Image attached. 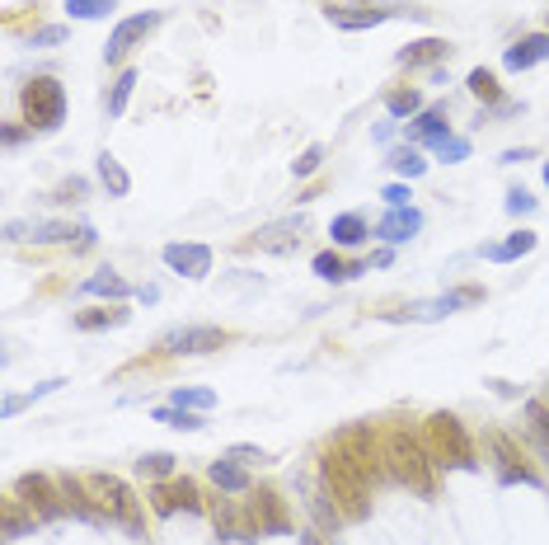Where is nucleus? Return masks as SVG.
Wrapping results in <instances>:
<instances>
[{"instance_id":"aec40b11","label":"nucleus","mask_w":549,"mask_h":545,"mask_svg":"<svg viewBox=\"0 0 549 545\" xmlns=\"http://www.w3.org/2000/svg\"><path fill=\"white\" fill-rule=\"evenodd\" d=\"M249 531H273V536H282L287 531V513H282V503H277L273 489H263L259 503H254V517H249Z\"/></svg>"},{"instance_id":"49530a36","label":"nucleus","mask_w":549,"mask_h":545,"mask_svg":"<svg viewBox=\"0 0 549 545\" xmlns=\"http://www.w3.org/2000/svg\"><path fill=\"white\" fill-rule=\"evenodd\" d=\"M19 141H24V127L10 123V127H5V146H19Z\"/></svg>"},{"instance_id":"dca6fc26","label":"nucleus","mask_w":549,"mask_h":545,"mask_svg":"<svg viewBox=\"0 0 549 545\" xmlns=\"http://www.w3.org/2000/svg\"><path fill=\"white\" fill-rule=\"evenodd\" d=\"M549 57V33H526L521 43H512L503 52V66L507 71H531V66H540Z\"/></svg>"},{"instance_id":"6ab92c4d","label":"nucleus","mask_w":549,"mask_h":545,"mask_svg":"<svg viewBox=\"0 0 549 545\" xmlns=\"http://www.w3.org/2000/svg\"><path fill=\"white\" fill-rule=\"evenodd\" d=\"M493 447H498V461H503V466H498V480L503 484H540V475L512 452V442H507L503 433H493Z\"/></svg>"},{"instance_id":"a211bd4d","label":"nucleus","mask_w":549,"mask_h":545,"mask_svg":"<svg viewBox=\"0 0 549 545\" xmlns=\"http://www.w3.org/2000/svg\"><path fill=\"white\" fill-rule=\"evenodd\" d=\"M535 240H540L535 231H512L507 240L484 245V259H488V264H517V259H526V254L535 250Z\"/></svg>"},{"instance_id":"c03bdc74","label":"nucleus","mask_w":549,"mask_h":545,"mask_svg":"<svg viewBox=\"0 0 549 545\" xmlns=\"http://www.w3.org/2000/svg\"><path fill=\"white\" fill-rule=\"evenodd\" d=\"M381 198H385V207H409V184H385L381 188Z\"/></svg>"},{"instance_id":"c756f323","label":"nucleus","mask_w":549,"mask_h":545,"mask_svg":"<svg viewBox=\"0 0 549 545\" xmlns=\"http://www.w3.org/2000/svg\"><path fill=\"white\" fill-rule=\"evenodd\" d=\"M66 386V381H61V376H52V381H43V386H33L29 395H5V405H0V414H5V419H15L19 409H29L33 400H43V395H52V390H61Z\"/></svg>"},{"instance_id":"c85d7f7f","label":"nucleus","mask_w":549,"mask_h":545,"mask_svg":"<svg viewBox=\"0 0 549 545\" xmlns=\"http://www.w3.org/2000/svg\"><path fill=\"white\" fill-rule=\"evenodd\" d=\"M315 278H324V282H348L352 273H362V268H352V264H343L334 250H324V254H315Z\"/></svg>"},{"instance_id":"f3484780","label":"nucleus","mask_w":549,"mask_h":545,"mask_svg":"<svg viewBox=\"0 0 549 545\" xmlns=\"http://www.w3.org/2000/svg\"><path fill=\"white\" fill-rule=\"evenodd\" d=\"M423 226V217L413 212V207H390L381 221H376V235H381L385 245H399V240H413Z\"/></svg>"},{"instance_id":"a18cd8bd","label":"nucleus","mask_w":549,"mask_h":545,"mask_svg":"<svg viewBox=\"0 0 549 545\" xmlns=\"http://www.w3.org/2000/svg\"><path fill=\"white\" fill-rule=\"evenodd\" d=\"M230 461H240V466H254V461H268V452L263 447H230Z\"/></svg>"},{"instance_id":"f8f14e48","label":"nucleus","mask_w":549,"mask_h":545,"mask_svg":"<svg viewBox=\"0 0 549 545\" xmlns=\"http://www.w3.org/2000/svg\"><path fill=\"white\" fill-rule=\"evenodd\" d=\"M71 231L66 221H5V240H15V245H57V240H71Z\"/></svg>"},{"instance_id":"de8ad7c7","label":"nucleus","mask_w":549,"mask_h":545,"mask_svg":"<svg viewBox=\"0 0 549 545\" xmlns=\"http://www.w3.org/2000/svg\"><path fill=\"white\" fill-rule=\"evenodd\" d=\"M531 156H535V151H507L503 165H521V160H531Z\"/></svg>"},{"instance_id":"412c9836","label":"nucleus","mask_w":549,"mask_h":545,"mask_svg":"<svg viewBox=\"0 0 549 545\" xmlns=\"http://www.w3.org/2000/svg\"><path fill=\"white\" fill-rule=\"evenodd\" d=\"M446 57H451V43H446V38H418V43L395 52L399 66H427V62H446Z\"/></svg>"},{"instance_id":"7ed1b4c3","label":"nucleus","mask_w":549,"mask_h":545,"mask_svg":"<svg viewBox=\"0 0 549 545\" xmlns=\"http://www.w3.org/2000/svg\"><path fill=\"white\" fill-rule=\"evenodd\" d=\"M427 452L437 466H451V470H474V447H470V433H465V423L456 414H446L437 409L432 419H427Z\"/></svg>"},{"instance_id":"37998d69","label":"nucleus","mask_w":549,"mask_h":545,"mask_svg":"<svg viewBox=\"0 0 549 545\" xmlns=\"http://www.w3.org/2000/svg\"><path fill=\"white\" fill-rule=\"evenodd\" d=\"M66 38H71L66 24H47V29L33 33V47H57V43H66Z\"/></svg>"},{"instance_id":"79ce46f5","label":"nucleus","mask_w":549,"mask_h":545,"mask_svg":"<svg viewBox=\"0 0 549 545\" xmlns=\"http://www.w3.org/2000/svg\"><path fill=\"white\" fill-rule=\"evenodd\" d=\"M503 207H507V212H512V217H531V212H535V198H531V193H526V188H512Z\"/></svg>"},{"instance_id":"8fccbe9b","label":"nucleus","mask_w":549,"mask_h":545,"mask_svg":"<svg viewBox=\"0 0 549 545\" xmlns=\"http://www.w3.org/2000/svg\"><path fill=\"white\" fill-rule=\"evenodd\" d=\"M545 184H549V160H545Z\"/></svg>"},{"instance_id":"c9c22d12","label":"nucleus","mask_w":549,"mask_h":545,"mask_svg":"<svg viewBox=\"0 0 549 545\" xmlns=\"http://www.w3.org/2000/svg\"><path fill=\"white\" fill-rule=\"evenodd\" d=\"M71 19H104L108 10H118V0H66Z\"/></svg>"},{"instance_id":"473e14b6","label":"nucleus","mask_w":549,"mask_h":545,"mask_svg":"<svg viewBox=\"0 0 549 545\" xmlns=\"http://www.w3.org/2000/svg\"><path fill=\"white\" fill-rule=\"evenodd\" d=\"M174 405L179 409H193V414H198V409H212L216 405V390H207V386H188V390H174Z\"/></svg>"},{"instance_id":"f704fd0d","label":"nucleus","mask_w":549,"mask_h":545,"mask_svg":"<svg viewBox=\"0 0 549 545\" xmlns=\"http://www.w3.org/2000/svg\"><path fill=\"white\" fill-rule=\"evenodd\" d=\"M108 325H127V311H80L76 315V329H85V334L108 329Z\"/></svg>"},{"instance_id":"5701e85b","label":"nucleus","mask_w":549,"mask_h":545,"mask_svg":"<svg viewBox=\"0 0 549 545\" xmlns=\"http://www.w3.org/2000/svg\"><path fill=\"white\" fill-rule=\"evenodd\" d=\"M212 484L221 489V494H249V470L240 466V461H212Z\"/></svg>"},{"instance_id":"2f4dec72","label":"nucleus","mask_w":549,"mask_h":545,"mask_svg":"<svg viewBox=\"0 0 549 545\" xmlns=\"http://www.w3.org/2000/svg\"><path fill=\"white\" fill-rule=\"evenodd\" d=\"M465 85H470L474 99H484V104H503V90H498L493 71H484V66H479V71H470V80H465Z\"/></svg>"},{"instance_id":"09e8293b","label":"nucleus","mask_w":549,"mask_h":545,"mask_svg":"<svg viewBox=\"0 0 549 545\" xmlns=\"http://www.w3.org/2000/svg\"><path fill=\"white\" fill-rule=\"evenodd\" d=\"M301 545H320V541H315V536H301Z\"/></svg>"},{"instance_id":"4be33fe9","label":"nucleus","mask_w":549,"mask_h":545,"mask_svg":"<svg viewBox=\"0 0 549 545\" xmlns=\"http://www.w3.org/2000/svg\"><path fill=\"white\" fill-rule=\"evenodd\" d=\"M409 137L413 141H427V146H437L442 137H451V127H446V109H423L409 123Z\"/></svg>"},{"instance_id":"6e6552de","label":"nucleus","mask_w":549,"mask_h":545,"mask_svg":"<svg viewBox=\"0 0 549 545\" xmlns=\"http://www.w3.org/2000/svg\"><path fill=\"white\" fill-rule=\"evenodd\" d=\"M15 494L29 503V508L43 517V522H57V517H66V494H61V484H52L47 475H19Z\"/></svg>"},{"instance_id":"9b49d317","label":"nucleus","mask_w":549,"mask_h":545,"mask_svg":"<svg viewBox=\"0 0 549 545\" xmlns=\"http://www.w3.org/2000/svg\"><path fill=\"white\" fill-rule=\"evenodd\" d=\"M305 212H296V217H282V221H268V226H259V235H254V245L268 254H287L301 245V235H305Z\"/></svg>"},{"instance_id":"a19ab883","label":"nucleus","mask_w":549,"mask_h":545,"mask_svg":"<svg viewBox=\"0 0 549 545\" xmlns=\"http://www.w3.org/2000/svg\"><path fill=\"white\" fill-rule=\"evenodd\" d=\"M432 151H437V156H442L446 165H456V160L470 156V141H465V137H442L437 146H432Z\"/></svg>"},{"instance_id":"cd10ccee","label":"nucleus","mask_w":549,"mask_h":545,"mask_svg":"<svg viewBox=\"0 0 549 545\" xmlns=\"http://www.w3.org/2000/svg\"><path fill=\"white\" fill-rule=\"evenodd\" d=\"M99 179L108 184V193H113V198H127V188H132V174L122 170L118 156H108V151L99 156Z\"/></svg>"},{"instance_id":"2eb2a0df","label":"nucleus","mask_w":549,"mask_h":545,"mask_svg":"<svg viewBox=\"0 0 549 545\" xmlns=\"http://www.w3.org/2000/svg\"><path fill=\"white\" fill-rule=\"evenodd\" d=\"M324 15H329V24L352 33V29H376V24H385L395 10H376V5H324Z\"/></svg>"},{"instance_id":"a878e982","label":"nucleus","mask_w":549,"mask_h":545,"mask_svg":"<svg viewBox=\"0 0 549 545\" xmlns=\"http://www.w3.org/2000/svg\"><path fill=\"white\" fill-rule=\"evenodd\" d=\"M329 235H334V245H343V250H352V245H362L366 235V221L357 217V212H343V217H334V226H329Z\"/></svg>"},{"instance_id":"f03ea898","label":"nucleus","mask_w":549,"mask_h":545,"mask_svg":"<svg viewBox=\"0 0 549 545\" xmlns=\"http://www.w3.org/2000/svg\"><path fill=\"white\" fill-rule=\"evenodd\" d=\"M381 452H385V470H390L399 484H409L413 494H432V466H437V461H432V452H427L409 428H390Z\"/></svg>"},{"instance_id":"3c124183","label":"nucleus","mask_w":549,"mask_h":545,"mask_svg":"<svg viewBox=\"0 0 549 545\" xmlns=\"http://www.w3.org/2000/svg\"><path fill=\"white\" fill-rule=\"evenodd\" d=\"M545 452H549V447H545Z\"/></svg>"},{"instance_id":"4c0bfd02","label":"nucleus","mask_w":549,"mask_h":545,"mask_svg":"<svg viewBox=\"0 0 549 545\" xmlns=\"http://www.w3.org/2000/svg\"><path fill=\"white\" fill-rule=\"evenodd\" d=\"M390 165H395V174H404V179H418V174H427V160L418 156V151H409V146H404V151H395V156H390Z\"/></svg>"},{"instance_id":"bb28decb","label":"nucleus","mask_w":549,"mask_h":545,"mask_svg":"<svg viewBox=\"0 0 549 545\" xmlns=\"http://www.w3.org/2000/svg\"><path fill=\"white\" fill-rule=\"evenodd\" d=\"M132 90H137V71L127 66V71L113 80V90H108V99H104L108 118H122V113H127V99H132Z\"/></svg>"},{"instance_id":"f257e3e1","label":"nucleus","mask_w":549,"mask_h":545,"mask_svg":"<svg viewBox=\"0 0 549 545\" xmlns=\"http://www.w3.org/2000/svg\"><path fill=\"white\" fill-rule=\"evenodd\" d=\"M320 470H324V489H329L338 513L348 517V522H362L371 513V475L362 470V461L352 452H343V447H329Z\"/></svg>"},{"instance_id":"39448f33","label":"nucleus","mask_w":549,"mask_h":545,"mask_svg":"<svg viewBox=\"0 0 549 545\" xmlns=\"http://www.w3.org/2000/svg\"><path fill=\"white\" fill-rule=\"evenodd\" d=\"M24 118H29V127H38V132H52V127L66 118V90H61V80L38 76L24 85Z\"/></svg>"},{"instance_id":"423d86ee","label":"nucleus","mask_w":549,"mask_h":545,"mask_svg":"<svg viewBox=\"0 0 549 545\" xmlns=\"http://www.w3.org/2000/svg\"><path fill=\"white\" fill-rule=\"evenodd\" d=\"M226 348V329L216 325H179L160 334V353H174V358H198V353H216Z\"/></svg>"},{"instance_id":"0eeeda50","label":"nucleus","mask_w":549,"mask_h":545,"mask_svg":"<svg viewBox=\"0 0 549 545\" xmlns=\"http://www.w3.org/2000/svg\"><path fill=\"white\" fill-rule=\"evenodd\" d=\"M474 301H484V287H456V292L437 296V301H413L404 311H385L390 325H404V320H442V315L460 311V306H474Z\"/></svg>"},{"instance_id":"393cba45","label":"nucleus","mask_w":549,"mask_h":545,"mask_svg":"<svg viewBox=\"0 0 549 545\" xmlns=\"http://www.w3.org/2000/svg\"><path fill=\"white\" fill-rule=\"evenodd\" d=\"M85 296H108V301H127V296H132V287H127V278H118L113 268H104V273L85 278Z\"/></svg>"},{"instance_id":"9d476101","label":"nucleus","mask_w":549,"mask_h":545,"mask_svg":"<svg viewBox=\"0 0 549 545\" xmlns=\"http://www.w3.org/2000/svg\"><path fill=\"white\" fill-rule=\"evenodd\" d=\"M160 29V15H132V19H122L118 29L108 33V47H104V57L108 62H122V57H127V52H132V47L137 43H146V38H151V33Z\"/></svg>"},{"instance_id":"e433bc0d","label":"nucleus","mask_w":549,"mask_h":545,"mask_svg":"<svg viewBox=\"0 0 549 545\" xmlns=\"http://www.w3.org/2000/svg\"><path fill=\"white\" fill-rule=\"evenodd\" d=\"M137 470L141 475H151V480H165V475H174V456L169 452H146L137 461Z\"/></svg>"},{"instance_id":"72a5a7b5","label":"nucleus","mask_w":549,"mask_h":545,"mask_svg":"<svg viewBox=\"0 0 549 545\" xmlns=\"http://www.w3.org/2000/svg\"><path fill=\"white\" fill-rule=\"evenodd\" d=\"M155 423H169V428H183V433H198V428H207V423L193 414V409H155Z\"/></svg>"},{"instance_id":"ea45409f","label":"nucleus","mask_w":549,"mask_h":545,"mask_svg":"<svg viewBox=\"0 0 549 545\" xmlns=\"http://www.w3.org/2000/svg\"><path fill=\"white\" fill-rule=\"evenodd\" d=\"M324 165V146H305L301 156L291 160V174H296V179H305V174H315Z\"/></svg>"},{"instance_id":"ddd939ff","label":"nucleus","mask_w":549,"mask_h":545,"mask_svg":"<svg viewBox=\"0 0 549 545\" xmlns=\"http://www.w3.org/2000/svg\"><path fill=\"white\" fill-rule=\"evenodd\" d=\"M165 264L174 268V273H183V278L202 282L212 273V250H207V245H183V240H174V245H165Z\"/></svg>"},{"instance_id":"1a4fd4ad","label":"nucleus","mask_w":549,"mask_h":545,"mask_svg":"<svg viewBox=\"0 0 549 545\" xmlns=\"http://www.w3.org/2000/svg\"><path fill=\"white\" fill-rule=\"evenodd\" d=\"M151 508L160 517H169V513H202L207 503H202V494H198V484L193 480H165V484H155L151 489Z\"/></svg>"},{"instance_id":"7c9ffc66","label":"nucleus","mask_w":549,"mask_h":545,"mask_svg":"<svg viewBox=\"0 0 549 545\" xmlns=\"http://www.w3.org/2000/svg\"><path fill=\"white\" fill-rule=\"evenodd\" d=\"M385 113H390V118H418V113H423V94L418 90H390L385 94Z\"/></svg>"},{"instance_id":"4468645a","label":"nucleus","mask_w":549,"mask_h":545,"mask_svg":"<svg viewBox=\"0 0 549 545\" xmlns=\"http://www.w3.org/2000/svg\"><path fill=\"white\" fill-rule=\"evenodd\" d=\"M57 484H61V494H66V513L80 517V522H90V527H104L108 517H104V508L90 499V484L76 480V475H61Z\"/></svg>"},{"instance_id":"20e7f679","label":"nucleus","mask_w":549,"mask_h":545,"mask_svg":"<svg viewBox=\"0 0 549 545\" xmlns=\"http://www.w3.org/2000/svg\"><path fill=\"white\" fill-rule=\"evenodd\" d=\"M85 484H90L94 503L104 508V517L113 522V527L141 536V499L118 480V475H85Z\"/></svg>"},{"instance_id":"b1692460","label":"nucleus","mask_w":549,"mask_h":545,"mask_svg":"<svg viewBox=\"0 0 549 545\" xmlns=\"http://www.w3.org/2000/svg\"><path fill=\"white\" fill-rule=\"evenodd\" d=\"M33 522H43V517L33 513V508L19 499V494H15V499H5V541H19V536H24Z\"/></svg>"},{"instance_id":"58836bf2","label":"nucleus","mask_w":549,"mask_h":545,"mask_svg":"<svg viewBox=\"0 0 549 545\" xmlns=\"http://www.w3.org/2000/svg\"><path fill=\"white\" fill-rule=\"evenodd\" d=\"M526 423H531V433L549 447V405L545 400H526Z\"/></svg>"}]
</instances>
